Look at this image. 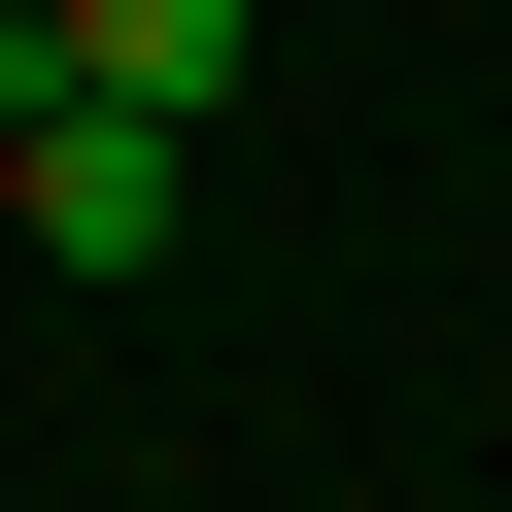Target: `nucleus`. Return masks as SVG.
<instances>
[{
	"label": "nucleus",
	"mask_w": 512,
	"mask_h": 512,
	"mask_svg": "<svg viewBox=\"0 0 512 512\" xmlns=\"http://www.w3.org/2000/svg\"><path fill=\"white\" fill-rule=\"evenodd\" d=\"M171 205H205V137H171V103H103L69 35L0 69V239H35V274H171Z\"/></svg>",
	"instance_id": "obj_1"
},
{
	"label": "nucleus",
	"mask_w": 512,
	"mask_h": 512,
	"mask_svg": "<svg viewBox=\"0 0 512 512\" xmlns=\"http://www.w3.org/2000/svg\"><path fill=\"white\" fill-rule=\"evenodd\" d=\"M239 35H274V0H69V69H103V103H239Z\"/></svg>",
	"instance_id": "obj_2"
}]
</instances>
